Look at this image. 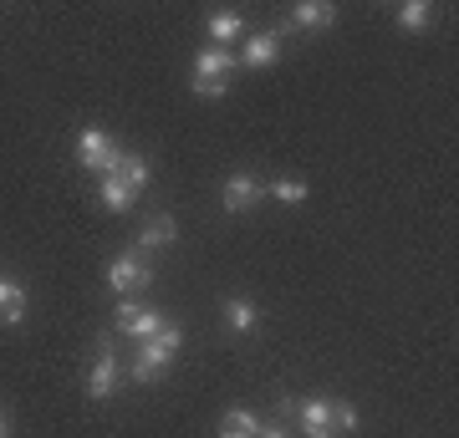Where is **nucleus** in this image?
<instances>
[{"label":"nucleus","instance_id":"nucleus-1","mask_svg":"<svg viewBox=\"0 0 459 438\" xmlns=\"http://www.w3.org/2000/svg\"><path fill=\"white\" fill-rule=\"evenodd\" d=\"M179 347H184V326H179V322H164V326H159V337L138 341V357H133L128 377L138 382V388L159 382V377L174 367V352H179Z\"/></svg>","mask_w":459,"mask_h":438},{"label":"nucleus","instance_id":"nucleus-2","mask_svg":"<svg viewBox=\"0 0 459 438\" xmlns=\"http://www.w3.org/2000/svg\"><path fill=\"white\" fill-rule=\"evenodd\" d=\"M108 286H113L117 296L148 291V286H153V265H148L143 250H123V255L108 260Z\"/></svg>","mask_w":459,"mask_h":438},{"label":"nucleus","instance_id":"nucleus-3","mask_svg":"<svg viewBox=\"0 0 459 438\" xmlns=\"http://www.w3.org/2000/svg\"><path fill=\"white\" fill-rule=\"evenodd\" d=\"M117 159H123V148H117L102 128H82V133H77V163H82V168H92V174L108 179V174H117Z\"/></svg>","mask_w":459,"mask_h":438},{"label":"nucleus","instance_id":"nucleus-4","mask_svg":"<svg viewBox=\"0 0 459 438\" xmlns=\"http://www.w3.org/2000/svg\"><path fill=\"white\" fill-rule=\"evenodd\" d=\"M169 316L159 306H143V301H133V296H117V331L133 341H148L159 337V326H164Z\"/></svg>","mask_w":459,"mask_h":438},{"label":"nucleus","instance_id":"nucleus-5","mask_svg":"<svg viewBox=\"0 0 459 438\" xmlns=\"http://www.w3.org/2000/svg\"><path fill=\"white\" fill-rule=\"evenodd\" d=\"M117 388V357H113V337L102 331L98 337V362H92V373H87V398L92 403H108Z\"/></svg>","mask_w":459,"mask_h":438},{"label":"nucleus","instance_id":"nucleus-6","mask_svg":"<svg viewBox=\"0 0 459 438\" xmlns=\"http://www.w3.org/2000/svg\"><path fill=\"white\" fill-rule=\"evenodd\" d=\"M265 199V184L255 174H230L225 189H220V210L225 214H250Z\"/></svg>","mask_w":459,"mask_h":438},{"label":"nucleus","instance_id":"nucleus-7","mask_svg":"<svg viewBox=\"0 0 459 438\" xmlns=\"http://www.w3.org/2000/svg\"><path fill=\"white\" fill-rule=\"evenodd\" d=\"M296 423H301V438H337V428H332V398H301L296 403Z\"/></svg>","mask_w":459,"mask_h":438},{"label":"nucleus","instance_id":"nucleus-8","mask_svg":"<svg viewBox=\"0 0 459 438\" xmlns=\"http://www.w3.org/2000/svg\"><path fill=\"white\" fill-rule=\"evenodd\" d=\"M332 21H337V5H327V0H296L286 26L291 31H327Z\"/></svg>","mask_w":459,"mask_h":438},{"label":"nucleus","instance_id":"nucleus-9","mask_svg":"<svg viewBox=\"0 0 459 438\" xmlns=\"http://www.w3.org/2000/svg\"><path fill=\"white\" fill-rule=\"evenodd\" d=\"M281 56V31H255L246 36V51L235 56L240 66H250V72H261V66H271Z\"/></svg>","mask_w":459,"mask_h":438},{"label":"nucleus","instance_id":"nucleus-10","mask_svg":"<svg viewBox=\"0 0 459 438\" xmlns=\"http://www.w3.org/2000/svg\"><path fill=\"white\" fill-rule=\"evenodd\" d=\"M179 240V219L174 214H153V219H143V229H138V250H169V245Z\"/></svg>","mask_w":459,"mask_h":438},{"label":"nucleus","instance_id":"nucleus-11","mask_svg":"<svg viewBox=\"0 0 459 438\" xmlns=\"http://www.w3.org/2000/svg\"><path fill=\"white\" fill-rule=\"evenodd\" d=\"M230 72H240V62H235V51L230 47H199V56H195V77H220V82H230Z\"/></svg>","mask_w":459,"mask_h":438},{"label":"nucleus","instance_id":"nucleus-12","mask_svg":"<svg viewBox=\"0 0 459 438\" xmlns=\"http://www.w3.org/2000/svg\"><path fill=\"white\" fill-rule=\"evenodd\" d=\"M21 322H26V286L0 276V326H21Z\"/></svg>","mask_w":459,"mask_h":438},{"label":"nucleus","instance_id":"nucleus-13","mask_svg":"<svg viewBox=\"0 0 459 438\" xmlns=\"http://www.w3.org/2000/svg\"><path fill=\"white\" fill-rule=\"evenodd\" d=\"M261 326V311H255V301H246V296H230L225 301V331H235V337H250Z\"/></svg>","mask_w":459,"mask_h":438},{"label":"nucleus","instance_id":"nucleus-14","mask_svg":"<svg viewBox=\"0 0 459 438\" xmlns=\"http://www.w3.org/2000/svg\"><path fill=\"white\" fill-rule=\"evenodd\" d=\"M204 31L214 36V47H225V41H235V36L246 31V16H240V11H230V5H220V11L204 16Z\"/></svg>","mask_w":459,"mask_h":438},{"label":"nucleus","instance_id":"nucleus-15","mask_svg":"<svg viewBox=\"0 0 459 438\" xmlns=\"http://www.w3.org/2000/svg\"><path fill=\"white\" fill-rule=\"evenodd\" d=\"M255 434H261V418L250 408H230L220 418V438H255Z\"/></svg>","mask_w":459,"mask_h":438},{"label":"nucleus","instance_id":"nucleus-16","mask_svg":"<svg viewBox=\"0 0 459 438\" xmlns=\"http://www.w3.org/2000/svg\"><path fill=\"white\" fill-rule=\"evenodd\" d=\"M133 199H138V194H133V189H128L123 179H113V174H108V179H102V189H98V204H102L108 214H123V210L133 204Z\"/></svg>","mask_w":459,"mask_h":438},{"label":"nucleus","instance_id":"nucleus-17","mask_svg":"<svg viewBox=\"0 0 459 438\" xmlns=\"http://www.w3.org/2000/svg\"><path fill=\"white\" fill-rule=\"evenodd\" d=\"M429 21H434V5L429 0H403L398 5V26L403 31H429Z\"/></svg>","mask_w":459,"mask_h":438},{"label":"nucleus","instance_id":"nucleus-18","mask_svg":"<svg viewBox=\"0 0 459 438\" xmlns=\"http://www.w3.org/2000/svg\"><path fill=\"white\" fill-rule=\"evenodd\" d=\"M113 179H123L133 189V194H138V189H143L148 184V163H143V153H123V159H117V174Z\"/></svg>","mask_w":459,"mask_h":438},{"label":"nucleus","instance_id":"nucleus-19","mask_svg":"<svg viewBox=\"0 0 459 438\" xmlns=\"http://www.w3.org/2000/svg\"><path fill=\"white\" fill-rule=\"evenodd\" d=\"M265 194L276 199V204H307V199H312V189H307V179H276Z\"/></svg>","mask_w":459,"mask_h":438},{"label":"nucleus","instance_id":"nucleus-20","mask_svg":"<svg viewBox=\"0 0 459 438\" xmlns=\"http://www.w3.org/2000/svg\"><path fill=\"white\" fill-rule=\"evenodd\" d=\"M332 428L337 434H358V408L342 403V398H332Z\"/></svg>","mask_w":459,"mask_h":438},{"label":"nucleus","instance_id":"nucleus-21","mask_svg":"<svg viewBox=\"0 0 459 438\" xmlns=\"http://www.w3.org/2000/svg\"><path fill=\"white\" fill-rule=\"evenodd\" d=\"M225 87H230V82H220V77H195V82H189V92H195V98H225Z\"/></svg>","mask_w":459,"mask_h":438},{"label":"nucleus","instance_id":"nucleus-22","mask_svg":"<svg viewBox=\"0 0 459 438\" xmlns=\"http://www.w3.org/2000/svg\"><path fill=\"white\" fill-rule=\"evenodd\" d=\"M255 438H286V423H261V434Z\"/></svg>","mask_w":459,"mask_h":438},{"label":"nucleus","instance_id":"nucleus-23","mask_svg":"<svg viewBox=\"0 0 459 438\" xmlns=\"http://www.w3.org/2000/svg\"><path fill=\"white\" fill-rule=\"evenodd\" d=\"M0 438H11V418L5 413H0Z\"/></svg>","mask_w":459,"mask_h":438}]
</instances>
